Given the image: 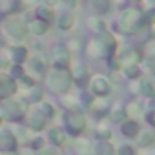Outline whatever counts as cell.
Segmentation results:
<instances>
[{
	"label": "cell",
	"mask_w": 155,
	"mask_h": 155,
	"mask_svg": "<svg viewBox=\"0 0 155 155\" xmlns=\"http://www.w3.org/2000/svg\"><path fill=\"white\" fill-rule=\"evenodd\" d=\"M6 31H8V35H9L11 38H15V40H24L26 35H28V28H26L24 20L18 18V17L8 18V22H6Z\"/></svg>",
	"instance_id": "cell-1"
},
{
	"label": "cell",
	"mask_w": 155,
	"mask_h": 155,
	"mask_svg": "<svg viewBox=\"0 0 155 155\" xmlns=\"http://www.w3.org/2000/svg\"><path fill=\"white\" fill-rule=\"evenodd\" d=\"M140 22V15L137 9H126L119 17V28L122 31H133Z\"/></svg>",
	"instance_id": "cell-2"
},
{
	"label": "cell",
	"mask_w": 155,
	"mask_h": 155,
	"mask_svg": "<svg viewBox=\"0 0 155 155\" xmlns=\"http://www.w3.org/2000/svg\"><path fill=\"white\" fill-rule=\"evenodd\" d=\"M69 73L64 71V69H57L49 75V86L55 90V91H66L69 88Z\"/></svg>",
	"instance_id": "cell-3"
},
{
	"label": "cell",
	"mask_w": 155,
	"mask_h": 155,
	"mask_svg": "<svg viewBox=\"0 0 155 155\" xmlns=\"http://www.w3.org/2000/svg\"><path fill=\"white\" fill-rule=\"evenodd\" d=\"M11 93H15V82L11 79L0 77V97H8Z\"/></svg>",
	"instance_id": "cell-4"
},
{
	"label": "cell",
	"mask_w": 155,
	"mask_h": 155,
	"mask_svg": "<svg viewBox=\"0 0 155 155\" xmlns=\"http://www.w3.org/2000/svg\"><path fill=\"white\" fill-rule=\"evenodd\" d=\"M20 110H24V104L13 102V101H9V102H6V104H4V111L9 115V119H18Z\"/></svg>",
	"instance_id": "cell-5"
},
{
	"label": "cell",
	"mask_w": 155,
	"mask_h": 155,
	"mask_svg": "<svg viewBox=\"0 0 155 155\" xmlns=\"http://www.w3.org/2000/svg\"><path fill=\"white\" fill-rule=\"evenodd\" d=\"M29 31H33L35 35H44L48 31V22L42 20V18H37L29 24Z\"/></svg>",
	"instance_id": "cell-6"
},
{
	"label": "cell",
	"mask_w": 155,
	"mask_h": 155,
	"mask_svg": "<svg viewBox=\"0 0 155 155\" xmlns=\"http://www.w3.org/2000/svg\"><path fill=\"white\" fill-rule=\"evenodd\" d=\"M68 126L73 130V131H81L82 126H84V119L81 115H69L68 117Z\"/></svg>",
	"instance_id": "cell-7"
},
{
	"label": "cell",
	"mask_w": 155,
	"mask_h": 155,
	"mask_svg": "<svg viewBox=\"0 0 155 155\" xmlns=\"http://www.w3.org/2000/svg\"><path fill=\"white\" fill-rule=\"evenodd\" d=\"M93 91L99 93V95H106L110 91V86H108V82L104 79H95L93 81Z\"/></svg>",
	"instance_id": "cell-8"
},
{
	"label": "cell",
	"mask_w": 155,
	"mask_h": 155,
	"mask_svg": "<svg viewBox=\"0 0 155 155\" xmlns=\"http://www.w3.org/2000/svg\"><path fill=\"white\" fill-rule=\"evenodd\" d=\"M13 146H15V140H13V137L9 133H2V135H0V148H2V150H11Z\"/></svg>",
	"instance_id": "cell-9"
},
{
	"label": "cell",
	"mask_w": 155,
	"mask_h": 155,
	"mask_svg": "<svg viewBox=\"0 0 155 155\" xmlns=\"http://www.w3.org/2000/svg\"><path fill=\"white\" fill-rule=\"evenodd\" d=\"M93 8H95V11L99 15H104L110 9V2H108V0H93Z\"/></svg>",
	"instance_id": "cell-10"
},
{
	"label": "cell",
	"mask_w": 155,
	"mask_h": 155,
	"mask_svg": "<svg viewBox=\"0 0 155 155\" xmlns=\"http://www.w3.org/2000/svg\"><path fill=\"white\" fill-rule=\"evenodd\" d=\"M73 26V15H69V13H66V15H62L60 18H58V28L60 29H69Z\"/></svg>",
	"instance_id": "cell-11"
},
{
	"label": "cell",
	"mask_w": 155,
	"mask_h": 155,
	"mask_svg": "<svg viewBox=\"0 0 155 155\" xmlns=\"http://www.w3.org/2000/svg\"><path fill=\"white\" fill-rule=\"evenodd\" d=\"M13 58H15L17 62H24V60L28 58L26 48H13Z\"/></svg>",
	"instance_id": "cell-12"
},
{
	"label": "cell",
	"mask_w": 155,
	"mask_h": 155,
	"mask_svg": "<svg viewBox=\"0 0 155 155\" xmlns=\"http://www.w3.org/2000/svg\"><path fill=\"white\" fill-rule=\"evenodd\" d=\"M37 15H40V18H42V20H49V18L53 17L51 9H49L48 6H42V8H38V9H37Z\"/></svg>",
	"instance_id": "cell-13"
},
{
	"label": "cell",
	"mask_w": 155,
	"mask_h": 155,
	"mask_svg": "<svg viewBox=\"0 0 155 155\" xmlns=\"http://www.w3.org/2000/svg\"><path fill=\"white\" fill-rule=\"evenodd\" d=\"M33 68H35V69H38V71L42 73V71L46 69V64H44V60H42L40 57H35V58H33Z\"/></svg>",
	"instance_id": "cell-14"
},
{
	"label": "cell",
	"mask_w": 155,
	"mask_h": 155,
	"mask_svg": "<svg viewBox=\"0 0 155 155\" xmlns=\"http://www.w3.org/2000/svg\"><path fill=\"white\" fill-rule=\"evenodd\" d=\"M124 130H126V133H128V135H131V133H135V130H137V126H135V124H128V126H126Z\"/></svg>",
	"instance_id": "cell-15"
},
{
	"label": "cell",
	"mask_w": 155,
	"mask_h": 155,
	"mask_svg": "<svg viewBox=\"0 0 155 155\" xmlns=\"http://www.w3.org/2000/svg\"><path fill=\"white\" fill-rule=\"evenodd\" d=\"M44 2H46V6H55L58 0H44Z\"/></svg>",
	"instance_id": "cell-16"
},
{
	"label": "cell",
	"mask_w": 155,
	"mask_h": 155,
	"mask_svg": "<svg viewBox=\"0 0 155 155\" xmlns=\"http://www.w3.org/2000/svg\"><path fill=\"white\" fill-rule=\"evenodd\" d=\"M22 4H26V6H31V4H35V0H22Z\"/></svg>",
	"instance_id": "cell-17"
},
{
	"label": "cell",
	"mask_w": 155,
	"mask_h": 155,
	"mask_svg": "<svg viewBox=\"0 0 155 155\" xmlns=\"http://www.w3.org/2000/svg\"><path fill=\"white\" fill-rule=\"evenodd\" d=\"M148 6H150V8H153V6H155V0H148Z\"/></svg>",
	"instance_id": "cell-18"
}]
</instances>
